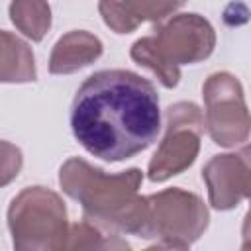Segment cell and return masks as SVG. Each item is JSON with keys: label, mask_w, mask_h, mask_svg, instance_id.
I'll return each instance as SVG.
<instances>
[{"label": "cell", "mask_w": 251, "mask_h": 251, "mask_svg": "<svg viewBox=\"0 0 251 251\" xmlns=\"http://www.w3.org/2000/svg\"><path fill=\"white\" fill-rule=\"evenodd\" d=\"M75 139L94 157L118 163L145 151L161 131L157 88L126 69L90 75L71 104Z\"/></svg>", "instance_id": "cell-1"}, {"label": "cell", "mask_w": 251, "mask_h": 251, "mask_svg": "<svg viewBox=\"0 0 251 251\" xmlns=\"http://www.w3.org/2000/svg\"><path fill=\"white\" fill-rule=\"evenodd\" d=\"M141 180V169L110 175L78 157L65 161L59 171L63 192L82 206L86 222L114 233L151 239L155 237L151 208L147 196L137 194Z\"/></svg>", "instance_id": "cell-2"}, {"label": "cell", "mask_w": 251, "mask_h": 251, "mask_svg": "<svg viewBox=\"0 0 251 251\" xmlns=\"http://www.w3.org/2000/svg\"><path fill=\"white\" fill-rule=\"evenodd\" d=\"M216 47V31L200 14H176L159 24L153 35L131 45V59L157 75L165 88H175L180 80L178 65H192L208 59Z\"/></svg>", "instance_id": "cell-3"}, {"label": "cell", "mask_w": 251, "mask_h": 251, "mask_svg": "<svg viewBox=\"0 0 251 251\" xmlns=\"http://www.w3.org/2000/svg\"><path fill=\"white\" fill-rule=\"evenodd\" d=\"M14 251H65L69 220L63 198L45 186H27L8 206Z\"/></svg>", "instance_id": "cell-4"}, {"label": "cell", "mask_w": 251, "mask_h": 251, "mask_svg": "<svg viewBox=\"0 0 251 251\" xmlns=\"http://www.w3.org/2000/svg\"><path fill=\"white\" fill-rule=\"evenodd\" d=\"M204 116L194 102H176L167 108V133L149 161L147 176L153 182L186 171L198 157Z\"/></svg>", "instance_id": "cell-5"}, {"label": "cell", "mask_w": 251, "mask_h": 251, "mask_svg": "<svg viewBox=\"0 0 251 251\" xmlns=\"http://www.w3.org/2000/svg\"><path fill=\"white\" fill-rule=\"evenodd\" d=\"M204 127L212 141L222 147H235L249 137V112L243 86L229 73H214L202 86Z\"/></svg>", "instance_id": "cell-6"}, {"label": "cell", "mask_w": 251, "mask_h": 251, "mask_svg": "<svg viewBox=\"0 0 251 251\" xmlns=\"http://www.w3.org/2000/svg\"><path fill=\"white\" fill-rule=\"evenodd\" d=\"M155 237L190 245L206 231L210 214L202 198L182 188H165L147 196Z\"/></svg>", "instance_id": "cell-7"}, {"label": "cell", "mask_w": 251, "mask_h": 251, "mask_svg": "<svg viewBox=\"0 0 251 251\" xmlns=\"http://www.w3.org/2000/svg\"><path fill=\"white\" fill-rule=\"evenodd\" d=\"M202 178L208 186V198L216 210L237 208L251 188V169L247 153L214 155L202 169Z\"/></svg>", "instance_id": "cell-8"}, {"label": "cell", "mask_w": 251, "mask_h": 251, "mask_svg": "<svg viewBox=\"0 0 251 251\" xmlns=\"http://www.w3.org/2000/svg\"><path fill=\"white\" fill-rule=\"evenodd\" d=\"M102 41L84 29H73L57 39L49 57V73L51 75H71L76 73L90 63H94L102 55Z\"/></svg>", "instance_id": "cell-9"}, {"label": "cell", "mask_w": 251, "mask_h": 251, "mask_svg": "<svg viewBox=\"0 0 251 251\" xmlns=\"http://www.w3.org/2000/svg\"><path fill=\"white\" fill-rule=\"evenodd\" d=\"M37 78L31 47L18 35L0 29V82H33Z\"/></svg>", "instance_id": "cell-10"}, {"label": "cell", "mask_w": 251, "mask_h": 251, "mask_svg": "<svg viewBox=\"0 0 251 251\" xmlns=\"http://www.w3.org/2000/svg\"><path fill=\"white\" fill-rule=\"evenodd\" d=\"M65 251H131L120 233H106L94 224L82 220L71 226Z\"/></svg>", "instance_id": "cell-11"}, {"label": "cell", "mask_w": 251, "mask_h": 251, "mask_svg": "<svg viewBox=\"0 0 251 251\" xmlns=\"http://www.w3.org/2000/svg\"><path fill=\"white\" fill-rule=\"evenodd\" d=\"M12 24L31 41H41L51 27V6L37 0H18L10 4Z\"/></svg>", "instance_id": "cell-12"}, {"label": "cell", "mask_w": 251, "mask_h": 251, "mask_svg": "<svg viewBox=\"0 0 251 251\" xmlns=\"http://www.w3.org/2000/svg\"><path fill=\"white\" fill-rule=\"evenodd\" d=\"M22 165H24V157L20 147L0 139V188L10 184L20 175Z\"/></svg>", "instance_id": "cell-13"}, {"label": "cell", "mask_w": 251, "mask_h": 251, "mask_svg": "<svg viewBox=\"0 0 251 251\" xmlns=\"http://www.w3.org/2000/svg\"><path fill=\"white\" fill-rule=\"evenodd\" d=\"M143 251H188V245H182V243H176V241H159Z\"/></svg>", "instance_id": "cell-14"}, {"label": "cell", "mask_w": 251, "mask_h": 251, "mask_svg": "<svg viewBox=\"0 0 251 251\" xmlns=\"http://www.w3.org/2000/svg\"><path fill=\"white\" fill-rule=\"evenodd\" d=\"M243 251H247V247H243Z\"/></svg>", "instance_id": "cell-15"}]
</instances>
